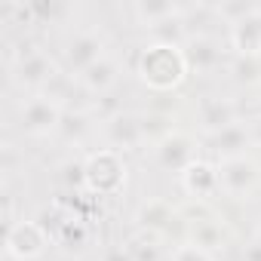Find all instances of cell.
Segmentation results:
<instances>
[{
  "instance_id": "obj_1",
  "label": "cell",
  "mask_w": 261,
  "mask_h": 261,
  "mask_svg": "<svg viewBox=\"0 0 261 261\" xmlns=\"http://www.w3.org/2000/svg\"><path fill=\"white\" fill-rule=\"evenodd\" d=\"M252 178H255V166L246 163V160H227L224 169H221V181H224L230 191H243V188H249Z\"/></svg>"
},
{
  "instance_id": "obj_4",
  "label": "cell",
  "mask_w": 261,
  "mask_h": 261,
  "mask_svg": "<svg viewBox=\"0 0 261 261\" xmlns=\"http://www.w3.org/2000/svg\"><path fill=\"white\" fill-rule=\"evenodd\" d=\"M28 243V255H37L40 252V243H43V237H40V230L34 227V224H19L13 233H10V243Z\"/></svg>"
},
{
  "instance_id": "obj_5",
  "label": "cell",
  "mask_w": 261,
  "mask_h": 261,
  "mask_svg": "<svg viewBox=\"0 0 261 261\" xmlns=\"http://www.w3.org/2000/svg\"><path fill=\"white\" fill-rule=\"evenodd\" d=\"M175 261H206V255L197 249V246H188V249H181L178 252V258Z\"/></svg>"
},
{
  "instance_id": "obj_2",
  "label": "cell",
  "mask_w": 261,
  "mask_h": 261,
  "mask_svg": "<svg viewBox=\"0 0 261 261\" xmlns=\"http://www.w3.org/2000/svg\"><path fill=\"white\" fill-rule=\"evenodd\" d=\"M22 120H25V126L28 129H34V133H40V129H49L53 123H56V108L49 105V101H31L28 108H25V114H22Z\"/></svg>"
},
{
  "instance_id": "obj_3",
  "label": "cell",
  "mask_w": 261,
  "mask_h": 261,
  "mask_svg": "<svg viewBox=\"0 0 261 261\" xmlns=\"http://www.w3.org/2000/svg\"><path fill=\"white\" fill-rule=\"evenodd\" d=\"M160 157H163V163H166V166H185V163H188V157H191V148H188V142H185V139H172V142H166V145H163Z\"/></svg>"
}]
</instances>
